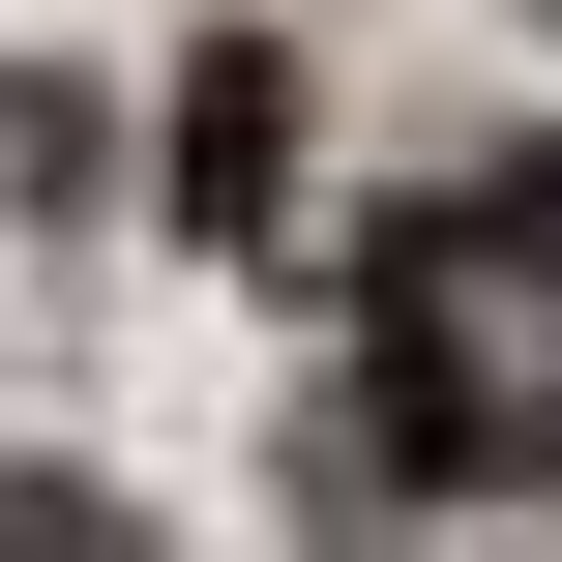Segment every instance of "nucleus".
<instances>
[{"instance_id":"obj_1","label":"nucleus","mask_w":562,"mask_h":562,"mask_svg":"<svg viewBox=\"0 0 562 562\" xmlns=\"http://www.w3.org/2000/svg\"><path fill=\"white\" fill-rule=\"evenodd\" d=\"M533 445H562V148H504V178L385 207V385L326 415V533H415Z\"/></svg>"},{"instance_id":"obj_2","label":"nucleus","mask_w":562,"mask_h":562,"mask_svg":"<svg viewBox=\"0 0 562 562\" xmlns=\"http://www.w3.org/2000/svg\"><path fill=\"white\" fill-rule=\"evenodd\" d=\"M267 207H296V59L207 30V59H178V237H267Z\"/></svg>"},{"instance_id":"obj_3","label":"nucleus","mask_w":562,"mask_h":562,"mask_svg":"<svg viewBox=\"0 0 562 562\" xmlns=\"http://www.w3.org/2000/svg\"><path fill=\"white\" fill-rule=\"evenodd\" d=\"M0 562H148V504H119V474H59V445H30V474H0Z\"/></svg>"}]
</instances>
